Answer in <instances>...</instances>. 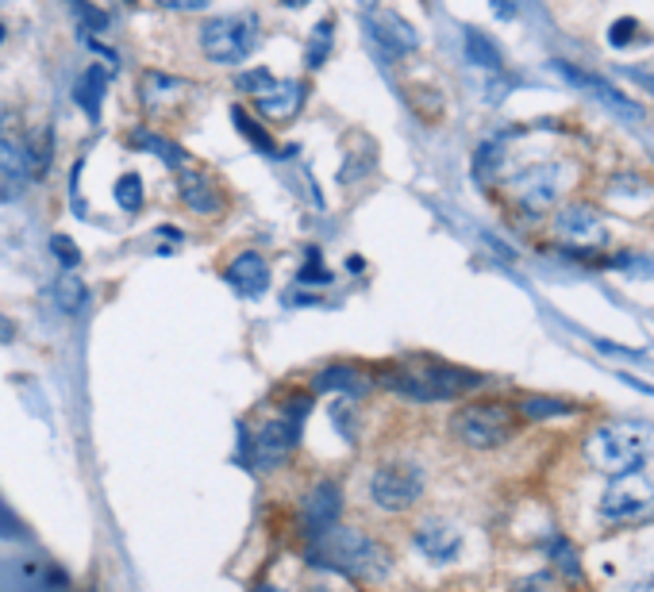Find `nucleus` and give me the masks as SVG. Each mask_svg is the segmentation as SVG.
<instances>
[{"instance_id":"nucleus-30","label":"nucleus","mask_w":654,"mask_h":592,"mask_svg":"<svg viewBox=\"0 0 654 592\" xmlns=\"http://www.w3.org/2000/svg\"><path fill=\"white\" fill-rule=\"evenodd\" d=\"M569 412H574V404L554 397H527L524 404H520L524 420H551V415H569Z\"/></svg>"},{"instance_id":"nucleus-22","label":"nucleus","mask_w":654,"mask_h":592,"mask_svg":"<svg viewBox=\"0 0 654 592\" xmlns=\"http://www.w3.org/2000/svg\"><path fill=\"white\" fill-rule=\"evenodd\" d=\"M131 146H139V151H151V154H158L166 166H185V151H181L178 143H170V139H162V136H154V131H136L131 136Z\"/></svg>"},{"instance_id":"nucleus-24","label":"nucleus","mask_w":654,"mask_h":592,"mask_svg":"<svg viewBox=\"0 0 654 592\" xmlns=\"http://www.w3.org/2000/svg\"><path fill=\"white\" fill-rule=\"evenodd\" d=\"M316 389L323 392H362V381L350 365H328V370L316 377Z\"/></svg>"},{"instance_id":"nucleus-26","label":"nucleus","mask_w":654,"mask_h":592,"mask_svg":"<svg viewBox=\"0 0 654 592\" xmlns=\"http://www.w3.org/2000/svg\"><path fill=\"white\" fill-rule=\"evenodd\" d=\"M54 296H59V308H62V312H77V308L86 305L89 288H86V281L77 278L74 270H66V273L59 278V285H54Z\"/></svg>"},{"instance_id":"nucleus-41","label":"nucleus","mask_w":654,"mask_h":592,"mask_svg":"<svg viewBox=\"0 0 654 592\" xmlns=\"http://www.w3.org/2000/svg\"><path fill=\"white\" fill-rule=\"evenodd\" d=\"M281 4H285V9H305L308 0H281Z\"/></svg>"},{"instance_id":"nucleus-28","label":"nucleus","mask_w":654,"mask_h":592,"mask_svg":"<svg viewBox=\"0 0 654 592\" xmlns=\"http://www.w3.org/2000/svg\"><path fill=\"white\" fill-rule=\"evenodd\" d=\"M547 550H551V558H554V566L562 569V577H566V581H574V584H581V558H578V550L569 546L566 539H551V542H547Z\"/></svg>"},{"instance_id":"nucleus-6","label":"nucleus","mask_w":654,"mask_h":592,"mask_svg":"<svg viewBox=\"0 0 654 592\" xmlns=\"http://www.w3.org/2000/svg\"><path fill=\"white\" fill-rule=\"evenodd\" d=\"M566 178H569L566 162H536V166L520 169L516 178H509V196L524 216H543L562 196Z\"/></svg>"},{"instance_id":"nucleus-2","label":"nucleus","mask_w":654,"mask_h":592,"mask_svg":"<svg viewBox=\"0 0 654 592\" xmlns=\"http://www.w3.org/2000/svg\"><path fill=\"white\" fill-rule=\"evenodd\" d=\"M308 558L320 569H335V574L358 577V581H382L393 569L389 550H385L382 542L366 539V535L358 531H339V527L316 535Z\"/></svg>"},{"instance_id":"nucleus-35","label":"nucleus","mask_w":654,"mask_h":592,"mask_svg":"<svg viewBox=\"0 0 654 592\" xmlns=\"http://www.w3.org/2000/svg\"><path fill=\"white\" fill-rule=\"evenodd\" d=\"M74 12L81 16V24L93 27V31H104V27H108V16H104L101 9H93L89 0H74Z\"/></svg>"},{"instance_id":"nucleus-43","label":"nucleus","mask_w":654,"mask_h":592,"mask_svg":"<svg viewBox=\"0 0 654 592\" xmlns=\"http://www.w3.org/2000/svg\"><path fill=\"white\" fill-rule=\"evenodd\" d=\"M0 42H4V24H0Z\"/></svg>"},{"instance_id":"nucleus-16","label":"nucleus","mask_w":654,"mask_h":592,"mask_svg":"<svg viewBox=\"0 0 654 592\" xmlns=\"http://www.w3.org/2000/svg\"><path fill=\"white\" fill-rule=\"evenodd\" d=\"M228 285L235 288L239 296H258L270 288V266L262 262V254L243 250L235 262L228 266Z\"/></svg>"},{"instance_id":"nucleus-29","label":"nucleus","mask_w":654,"mask_h":592,"mask_svg":"<svg viewBox=\"0 0 654 592\" xmlns=\"http://www.w3.org/2000/svg\"><path fill=\"white\" fill-rule=\"evenodd\" d=\"M501 162H504V143L489 139V143L477 146V154H474V173H477V181H493V178H497V169H501Z\"/></svg>"},{"instance_id":"nucleus-21","label":"nucleus","mask_w":654,"mask_h":592,"mask_svg":"<svg viewBox=\"0 0 654 592\" xmlns=\"http://www.w3.org/2000/svg\"><path fill=\"white\" fill-rule=\"evenodd\" d=\"M104 85H108V74H104L101 66H89L86 77H81V85L74 89V101L86 108L89 119H97V108H101V96H104Z\"/></svg>"},{"instance_id":"nucleus-34","label":"nucleus","mask_w":654,"mask_h":592,"mask_svg":"<svg viewBox=\"0 0 654 592\" xmlns=\"http://www.w3.org/2000/svg\"><path fill=\"white\" fill-rule=\"evenodd\" d=\"M512 592H554V574H551V569H539V574H527L524 581L512 584Z\"/></svg>"},{"instance_id":"nucleus-27","label":"nucleus","mask_w":654,"mask_h":592,"mask_svg":"<svg viewBox=\"0 0 654 592\" xmlns=\"http://www.w3.org/2000/svg\"><path fill=\"white\" fill-rule=\"evenodd\" d=\"M332 35H335V20H320L316 24V31L308 35V54L305 62L312 69H320L323 62H328V54H332Z\"/></svg>"},{"instance_id":"nucleus-3","label":"nucleus","mask_w":654,"mask_h":592,"mask_svg":"<svg viewBox=\"0 0 654 592\" xmlns=\"http://www.w3.org/2000/svg\"><path fill=\"white\" fill-rule=\"evenodd\" d=\"M646 454H651V435L639 423H601L586 439V458L612 477L643 469Z\"/></svg>"},{"instance_id":"nucleus-33","label":"nucleus","mask_w":654,"mask_h":592,"mask_svg":"<svg viewBox=\"0 0 654 592\" xmlns=\"http://www.w3.org/2000/svg\"><path fill=\"white\" fill-rule=\"evenodd\" d=\"M636 35H639V20L636 16H620L616 24L608 27V42H612V47H628Z\"/></svg>"},{"instance_id":"nucleus-11","label":"nucleus","mask_w":654,"mask_h":592,"mask_svg":"<svg viewBox=\"0 0 654 592\" xmlns=\"http://www.w3.org/2000/svg\"><path fill=\"white\" fill-rule=\"evenodd\" d=\"M343 512V492L335 481H320L312 492L305 497V504H300V519H305L308 535H323V531H332L335 519H339Z\"/></svg>"},{"instance_id":"nucleus-32","label":"nucleus","mask_w":654,"mask_h":592,"mask_svg":"<svg viewBox=\"0 0 654 592\" xmlns=\"http://www.w3.org/2000/svg\"><path fill=\"white\" fill-rule=\"evenodd\" d=\"M235 85L243 89V93L258 96V93H266V89L273 85V74H270V69H251V74H239Z\"/></svg>"},{"instance_id":"nucleus-20","label":"nucleus","mask_w":654,"mask_h":592,"mask_svg":"<svg viewBox=\"0 0 654 592\" xmlns=\"http://www.w3.org/2000/svg\"><path fill=\"white\" fill-rule=\"evenodd\" d=\"M51 154H54V146H51V131H27V178L31 181H43L47 178V169H51Z\"/></svg>"},{"instance_id":"nucleus-12","label":"nucleus","mask_w":654,"mask_h":592,"mask_svg":"<svg viewBox=\"0 0 654 592\" xmlns=\"http://www.w3.org/2000/svg\"><path fill=\"white\" fill-rule=\"evenodd\" d=\"M0 178L27 181V131L20 116H0Z\"/></svg>"},{"instance_id":"nucleus-42","label":"nucleus","mask_w":654,"mask_h":592,"mask_svg":"<svg viewBox=\"0 0 654 592\" xmlns=\"http://www.w3.org/2000/svg\"><path fill=\"white\" fill-rule=\"evenodd\" d=\"M255 592H281V589H273V584H258Z\"/></svg>"},{"instance_id":"nucleus-13","label":"nucleus","mask_w":654,"mask_h":592,"mask_svg":"<svg viewBox=\"0 0 654 592\" xmlns=\"http://www.w3.org/2000/svg\"><path fill=\"white\" fill-rule=\"evenodd\" d=\"M370 31H374V42L389 54H412L420 47V35L412 24L397 16V12H374L370 16Z\"/></svg>"},{"instance_id":"nucleus-31","label":"nucleus","mask_w":654,"mask_h":592,"mask_svg":"<svg viewBox=\"0 0 654 592\" xmlns=\"http://www.w3.org/2000/svg\"><path fill=\"white\" fill-rule=\"evenodd\" d=\"M116 204L124 211L143 208V178H139V173H124V178L116 181Z\"/></svg>"},{"instance_id":"nucleus-18","label":"nucleus","mask_w":654,"mask_h":592,"mask_svg":"<svg viewBox=\"0 0 654 592\" xmlns=\"http://www.w3.org/2000/svg\"><path fill=\"white\" fill-rule=\"evenodd\" d=\"M416 550L432 562H451L462 550V535L451 524H443V519H427L416 531Z\"/></svg>"},{"instance_id":"nucleus-10","label":"nucleus","mask_w":654,"mask_h":592,"mask_svg":"<svg viewBox=\"0 0 654 592\" xmlns=\"http://www.w3.org/2000/svg\"><path fill=\"white\" fill-rule=\"evenodd\" d=\"M297 435H300V423L290 420V415H278V420H270L262 432H258L255 462L262 465V469H270V465H281L285 458H290V450L297 447Z\"/></svg>"},{"instance_id":"nucleus-5","label":"nucleus","mask_w":654,"mask_h":592,"mask_svg":"<svg viewBox=\"0 0 654 592\" xmlns=\"http://www.w3.org/2000/svg\"><path fill=\"white\" fill-rule=\"evenodd\" d=\"M258 42V16L239 12V16H216L201 27V51L216 66H235L243 62Z\"/></svg>"},{"instance_id":"nucleus-1","label":"nucleus","mask_w":654,"mask_h":592,"mask_svg":"<svg viewBox=\"0 0 654 592\" xmlns=\"http://www.w3.org/2000/svg\"><path fill=\"white\" fill-rule=\"evenodd\" d=\"M377 381H382L385 389L412 400H454L482 385L477 373L451 362H439V358H427V355L397 358V362L377 365Z\"/></svg>"},{"instance_id":"nucleus-19","label":"nucleus","mask_w":654,"mask_h":592,"mask_svg":"<svg viewBox=\"0 0 654 592\" xmlns=\"http://www.w3.org/2000/svg\"><path fill=\"white\" fill-rule=\"evenodd\" d=\"M139 93H143L146 112H170L185 96V81L170 74H158V69H146L143 81H139Z\"/></svg>"},{"instance_id":"nucleus-4","label":"nucleus","mask_w":654,"mask_h":592,"mask_svg":"<svg viewBox=\"0 0 654 592\" xmlns=\"http://www.w3.org/2000/svg\"><path fill=\"white\" fill-rule=\"evenodd\" d=\"M516 432V412L504 400H474L454 415V435L474 450L504 447Z\"/></svg>"},{"instance_id":"nucleus-39","label":"nucleus","mask_w":654,"mask_h":592,"mask_svg":"<svg viewBox=\"0 0 654 592\" xmlns=\"http://www.w3.org/2000/svg\"><path fill=\"white\" fill-rule=\"evenodd\" d=\"M0 343H12V323L0 316Z\"/></svg>"},{"instance_id":"nucleus-37","label":"nucleus","mask_w":654,"mask_h":592,"mask_svg":"<svg viewBox=\"0 0 654 592\" xmlns=\"http://www.w3.org/2000/svg\"><path fill=\"white\" fill-rule=\"evenodd\" d=\"M158 9H170V12H196V9H204L208 0H154Z\"/></svg>"},{"instance_id":"nucleus-7","label":"nucleus","mask_w":654,"mask_h":592,"mask_svg":"<svg viewBox=\"0 0 654 592\" xmlns=\"http://www.w3.org/2000/svg\"><path fill=\"white\" fill-rule=\"evenodd\" d=\"M554 235H559V243H566L569 254L593 258L597 246H604V239H608V223H604V211L597 204L569 201L554 211Z\"/></svg>"},{"instance_id":"nucleus-15","label":"nucleus","mask_w":654,"mask_h":592,"mask_svg":"<svg viewBox=\"0 0 654 592\" xmlns=\"http://www.w3.org/2000/svg\"><path fill=\"white\" fill-rule=\"evenodd\" d=\"M300 104H305V85L300 81H273L266 93L255 96V108L262 112L266 119H293L300 112Z\"/></svg>"},{"instance_id":"nucleus-9","label":"nucleus","mask_w":654,"mask_h":592,"mask_svg":"<svg viewBox=\"0 0 654 592\" xmlns=\"http://www.w3.org/2000/svg\"><path fill=\"white\" fill-rule=\"evenodd\" d=\"M420 492H424V477L408 462H389L370 477V497L385 512H405L408 504H416Z\"/></svg>"},{"instance_id":"nucleus-14","label":"nucleus","mask_w":654,"mask_h":592,"mask_svg":"<svg viewBox=\"0 0 654 592\" xmlns=\"http://www.w3.org/2000/svg\"><path fill=\"white\" fill-rule=\"evenodd\" d=\"M178 193L181 201H185V208L201 211V216H216V211L223 208V196L220 189H216V181L208 178V173H201V169H181L178 173Z\"/></svg>"},{"instance_id":"nucleus-40","label":"nucleus","mask_w":654,"mask_h":592,"mask_svg":"<svg viewBox=\"0 0 654 592\" xmlns=\"http://www.w3.org/2000/svg\"><path fill=\"white\" fill-rule=\"evenodd\" d=\"M636 81L646 85V89H654V77H651V74H636Z\"/></svg>"},{"instance_id":"nucleus-17","label":"nucleus","mask_w":654,"mask_h":592,"mask_svg":"<svg viewBox=\"0 0 654 592\" xmlns=\"http://www.w3.org/2000/svg\"><path fill=\"white\" fill-rule=\"evenodd\" d=\"M559 69H562V74H566L574 85H581V89H589V93H593L597 101H604V104H608L612 112H620L624 119H639V116H643V108H639L636 101H628V96H624L620 89H612V85H608V81H601V77L586 74V69H574V66H566V62H559Z\"/></svg>"},{"instance_id":"nucleus-25","label":"nucleus","mask_w":654,"mask_h":592,"mask_svg":"<svg viewBox=\"0 0 654 592\" xmlns=\"http://www.w3.org/2000/svg\"><path fill=\"white\" fill-rule=\"evenodd\" d=\"M231 119H235L239 136L247 139L251 146H258V151H262V154H278V146H273V139L266 136V131H262V124H258V119L251 116L247 108H231Z\"/></svg>"},{"instance_id":"nucleus-23","label":"nucleus","mask_w":654,"mask_h":592,"mask_svg":"<svg viewBox=\"0 0 654 592\" xmlns=\"http://www.w3.org/2000/svg\"><path fill=\"white\" fill-rule=\"evenodd\" d=\"M466 54L470 62L485 69H501V51H497V42L489 35H482L477 27H466Z\"/></svg>"},{"instance_id":"nucleus-38","label":"nucleus","mask_w":654,"mask_h":592,"mask_svg":"<svg viewBox=\"0 0 654 592\" xmlns=\"http://www.w3.org/2000/svg\"><path fill=\"white\" fill-rule=\"evenodd\" d=\"M300 281H320V285H323V281H332V273H328V270H312V266H308V270H300Z\"/></svg>"},{"instance_id":"nucleus-36","label":"nucleus","mask_w":654,"mask_h":592,"mask_svg":"<svg viewBox=\"0 0 654 592\" xmlns=\"http://www.w3.org/2000/svg\"><path fill=\"white\" fill-rule=\"evenodd\" d=\"M51 246H54V254H59L62 262H66V266H69V270H74V266H77V262H81V254H77V246H74V243H69V239H66V235H54V239H51Z\"/></svg>"},{"instance_id":"nucleus-8","label":"nucleus","mask_w":654,"mask_h":592,"mask_svg":"<svg viewBox=\"0 0 654 592\" xmlns=\"http://www.w3.org/2000/svg\"><path fill=\"white\" fill-rule=\"evenodd\" d=\"M601 516L612 524H636V519H654V477L643 469L620 474L604 489Z\"/></svg>"}]
</instances>
